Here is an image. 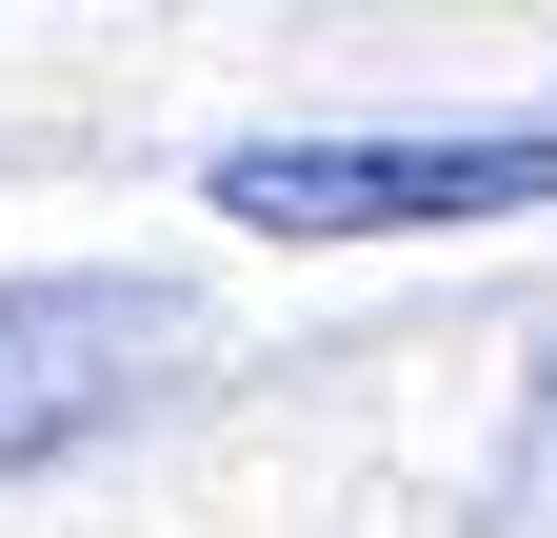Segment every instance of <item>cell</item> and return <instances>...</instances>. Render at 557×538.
<instances>
[{"mask_svg":"<svg viewBox=\"0 0 557 538\" xmlns=\"http://www.w3.org/2000/svg\"><path fill=\"white\" fill-rule=\"evenodd\" d=\"M220 199L259 240H418V220H518L557 199V120H498V140H239Z\"/></svg>","mask_w":557,"mask_h":538,"instance_id":"obj_1","label":"cell"},{"mask_svg":"<svg viewBox=\"0 0 557 538\" xmlns=\"http://www.w3.org/2000/svg\"><path fill=\"white\" fill-rule=\"evenodd\" d=\"M139 340H180V280H0V479H40L139 379Z\"/></svg>","mask_w":557,"mask_h":538,"instance_id":"obj_2","label":"cell"}]
</instances>
